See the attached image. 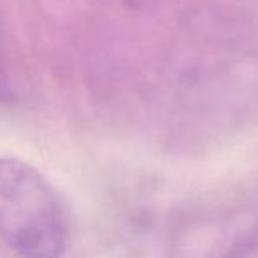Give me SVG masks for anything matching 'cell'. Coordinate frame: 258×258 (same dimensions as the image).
Segmentation results:
<instances>
[{
  "mask_svg": "<svg viewBox=\"0 0 258 258\" xmlns=\"http://www.w3.org/2000/svg\"><path fill=\"white\" fill-rule=\"evenodd\" d=\"M0 237L22 258H62L68 247V219L55 189L16 158H0Z\"/></svg>",
  "mask_w": 258,
  "mask_h": 258,
  "instance_id": "cell-1",
  "label": "cell"
},
{
  "mask_svg": "<svg viewBox=\"0 0 258 258\" xmlns=\"http://www.w3.org/2000/svg\"><path fill=\"white\" fill-rule=\"evenodd\" d=\"M11 97H13L11 75H9V66H8V58H6L2 36H0V103H6Z\"/></svg>",
  "mask_w": 258,
  "mask_h": 258,
  "instance_id": "cell-2",
  "label": "cell"
}]
</instances>
